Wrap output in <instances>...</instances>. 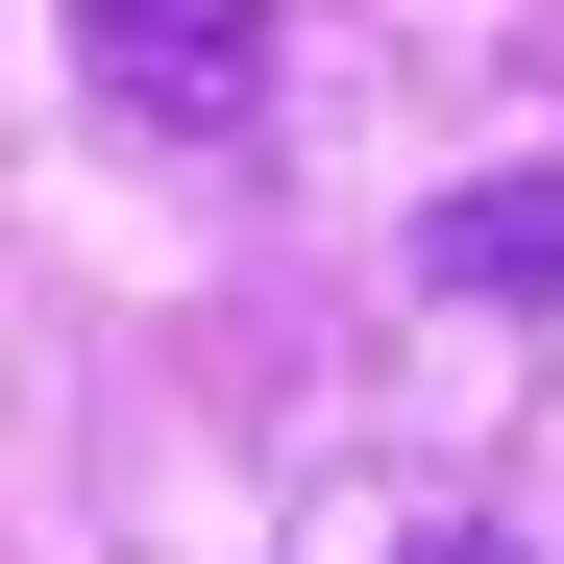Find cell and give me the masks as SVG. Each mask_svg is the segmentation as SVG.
<instances>
[{"label":"cell","instance_id":"cell-1","mask_svg":"<svg viewBox=\"0 0 564 564\" xmlns=\"http://www.w3.org/2000/svg\"><path fill=\"white\" fill-rule=\"evenodd\" d=\"M74 50H99V99H123V123L221 148V123H246V74H270V0H74Z\"/></svg>","mask_w":564,"mask_h":564},{"label":"cell","instance_id":"cell-2","mask_svg":"<svg viewBox=\"0 0 564 564\" xmlns=\"http://www.w3.org/2000/svg\"><path fill=\"white\" fill-rule=\"evenodd\" d=\"M417 295H466V319H564V172H466V197L417 221Z\"/></svg>","mask_w":564,"mask_h":564},{"label":"cell","instance_id":"cell-3","mask_svg":"<svg viewBox=\"0 0 564 564\" xmlns=\"http://www.w3.org/2000/svg\"><path fill=\"white\" fill-rule=\"evenodd\" d=\"M417 564H516V540H417Z\"/></svg>","mask_w":564,"mask_h":564}]
</instances>
